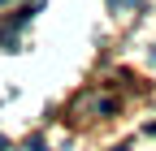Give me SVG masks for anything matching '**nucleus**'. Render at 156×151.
I'll use <instances>...</instances> for the list:
<instances>
[{
	"mask_svg": "<svg viewBox=\"0 0 156 151\" xmlns=\"http://www.w3.org/2000/svg\"><path fill=\"white\" fill-rule=\"evenodd\" d=\"M0 5H9V0H0Z\"/></svg>",
	"mask_w": 156,
	"mask_h": 151,
	"instance_id": "20e7f679",
	"label": "nucleus"
},
{
	"mask_svg": "<svg viewBox=\"0 0 156 151\" xmlns=\"http://www.w3.org/2000/svg\"><path fill=\"white\" fill-rule=\"evenodd\" d=\"M130 5H139V0H113V9L122 13V9H130Z\"/></svg>",
	"mask_w": 156,
	"mask_h": 151,
	"instance_id": "f03ea898",
	"label": "nucleus"
},
{
	"mask_svg": "<svg viewBox=\"0 0 156 151\" xmlns=\"http://www.w3.org/2000/svg\"><path fill=\"white\" fill-rule=\"evenodd\" d=\"M22 151H48V147H44V138H26V147H22Z\"/></svg>",
	"mask_w": 156,
	"mask_h": 151,
	"instance_id": "f257e3e1",
	"label": "nucleus"
},
{
	"mask_svg": "<svg viewBox=\"0 0 156 151\" xmlns=\"http://www.w3.org/2000/svg\"><path fill=\"white\" fill-rule=\"evenodd\" d=\"M0 151H9V138H5V134H0Z\"/></svg>",
	"mask_w": 156,
	"mask_h": 151,
	"instance_id": "7ed1b4c3",
	"label": "nucleus"
}]
</instances>
